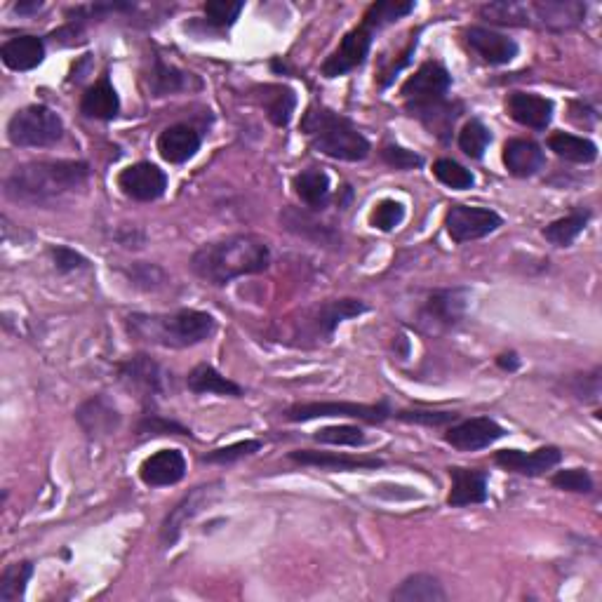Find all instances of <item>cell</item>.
<instances>
[{"label": "cell", "instance_id": "41", "mask_svg": "<svg viewBox=\"0 0 602 602\" xmlns=\"http://www.w3.org/2000/svg\"><path fill=\"white\" fill-rule=\"evenodd\" d=\"M414 12V3H398V0H381V3H372L370 10L365 12V19L377 26L381 31L384 26L398 22L400 17H407Z\"/></svg>", "mask_w": 602, "mask_h": 602}, {"label": "cell", "instance_id": "6", "mask_svg": "<svg viewBox=\"0 0 602 602\" xmlns=\"http://www.w3.org/2000/svg\"><path fill=\"white\" fill-rule=\"evenodd\" d=\"M64 137V123L55 111L43 104L19 109L8 123L10 144L19 149H45Z\"/></svg>", "mask_w": 602, "mask_h": 602}, {"label": "cell", "instance_id": "40", "mask_svg": "<svg viewBox=\"0 0 602 602\" xmlns=\"http://www.w3.org/2000/svg\"><path fill=\"white\" fill-rule=\"evenodd\" d=\"M313 440L323 445H341V447H358L365 443V433L358 426L339 424V426H325L320 431L313 433Z\"/></svg>", "mask_w": 602, "mask_h": 602}, {"label": "cell", "instance_id": "44", "mask_svg": "<svg viewBox=\"0 0 602 602\" xmlns=\"http://www.w3.org/2000/svg\"><path fill=\"white\" fill-rule=\"evenodd\" d=\"M262 440H243V443H233L229 447H217V450L207 452L203 461L207 464H233V461L250 457V454L262 450Z\"/></svg>", "mask_w": 602, "mask_h": 602}, {"label": "cell", "instance_id": "51", "mask_svg": "<svg viewBox=\"0 0 602 602\" xmlns=\"http://www.w3.org/2000/svg\"><path fill=\"white\" fill-rule=\"evenodd\" d=\"M40 8H43V3H38L36 0V3H19L17 12L19 15H31V12H38Z\"/></svg>", "mask_w": 602, "mask_h": 602}, {"label": "cell", "instance_id": "10", "mask_svg": "<svg viewBox=\"0 0 602 602\" xmlns=\"http://www.w3.org/2000/svg\"><path fill=\"white\" fill-rule=\"evenodd\" d=\"M450 85H452V76L443 64L424 62L417 71H414V76L405 80L400 95H403L407 106H424L445 99Z\"/></svg>", "mask_w": 602, "mask_h": 602}, {"label": "cell", "instance_id": "42", "mask_svg": "<svg viewBox=\"0 0 602 602\" xmlns=\"http://www.w3.org/2000/svg\"><path fill=\"white\" fill-rule=\"evenodd\" d=\"M243 8V3H233V0H210V3L203 5V12L212 26H217V29H229V26L236 24Z\"/></svg>", "mask_w": 602, "mask_h": 602}, {"label": "cell", "instance_id": "23", "mask_svg": "<svg viewBox=\"0 0 602 602\" xmlns=\"http://www.w3.org/2000/svg\"><path fill=\"white\" fill-rule=\"evenodd\" d=\"M290 459L301 466H318L327 471H365V468H379L384 461L377 457H349V454H330V452H313V450H297L290 452Z\"/></svg>", "mask_w": 602, "mask_h": 602}, {"label": "cell", "instance_id": "4", "mask_svg": "<svg viewBox=\"0 0 602 602\" xmlns=\"http://www.w3.org/2000/svg\"><path fill=\"white\" fill-rule=\"evenodd\" d=\"M301 132L309 137L313 149L327 158L358 163L370 156V142L363 132L327 106H309L301 118Z\"/></svg>", "mask_w": 602, "mask_h": 602}, {"label": "cell", "instance_id": "26", "mask_svg": "<svg viewBox=\"0 0 602 602\" xmlns=\"http://www.w3.org/2000/svg\"><path fill=\"white\" fill-rule=\"evenodd\" d=\"M149 88L153 97H167V95H175V92L200 88V80L193 76V73L179 71L177 66H167L163 59L156 57L149 78Z\"/></svg>", "mask_w": 602, "mask_h": 602}, {"label": "cell", "instance_id": "2", "mask_svg": "<svg viewBox=\"0 0 602 602\" xmlns=\"http://www.w3.org/2000/svg\"><path fill=\"white\" fill-rule=\"evenodd\" d=\"M90 167L83 160H33L15 167L5 193L17 203H50L85 184Z\"/></svg>", "mask_w": 602, "mask_h": 602}, {"label": "cell", "instance_id": "7", "mask_svg": "<svg viewBox=\"0 0 602 602\" xmlns=\"http://www.w3.org/2000/svg\"><path fill=\"white\" fill-rule=\"evenodd\" d=\"M377 31V26H374L370 19L363 17V24L346 33L344 40L339 43V48L334 50V55L323 64V76L339 78L346 76V73L353 69H358V66H363L367 55H370L374 33Z\"/></svg>", "mask_w": 602, "mask_h": 602}, {"label": "cell", "instance_id": "25", "mask_svg": "<svg viewBox=\"0 0 602 602\" xmlns=\"http://www.w3.org/2000/svg\"><path fill=\"white\" fill-rule=\"evenodd\" d=\"M78 424L90 438L109 436L120 424V414L106 398H92L76 412Z\"/></svg>", "mask_w": 602, "mask_h": 602}, {"label": "cell", "instance_id": "27", "mask_svg": "<svg viewBox=\"0 0 602 602\" xmlns=\"http://www.w3.org/2000/svg\"><path fill=\"white\" fill-rule=\"evenodd\" d=\"M80 111L83 116L97 118V120H113L120 113V99L118 92L113 90L109 78H102L92 88L85 90L83 99H80Z\"/></svg>", "mask_w": 602, "mask_h": 602}, {"label": "cell", "instance_id": "50", "mask_svg": "<svg viewBox=\"0 0 602 602\" xmlns=\"http://www.w3.org/2000/svg\"><path fill=\"white\" fill-rule=\"evenodd\" d=\"M497 363H499L501 370H508V372L518 370V367H520V360H518V356H515V353H504V356L497 358Z\"/></svg>", "mask_w": 602, "mask_h": 602}, {"label": "cell", "instance_id": "34", "mask_svg": "<svg viewBox=\"0 0 602 602\" xmlns=\"http://www.w3.org/2000/svg\"><path fill=\"white\" fill-rule=\"evenodd\" d=\"M530 8L537 19H541V24L551 26V29H567V26L584 19L586 12L581 3H534Z\"/></svg>", "mask_w": 602, "mask_h": 602}, {"label": "cell", "instance_id": "28", "mask_svg": "<svg viewBox=\"0 0 602 602\" xmlns=\"http://www.w3.org/2000/svg\"><path fill=\"white\" fill-rule=\"evenodd\" d=\"M391 598L398 602H443L447 593L433 574H412L391 593Z\"/></svg>", "mask_w": 602, "mask_h": 602}, {"label": "cell", "instance_id": "5", "mask_svg": "<svg viewBox=\"0 0 602 602\" xmlns=\"http://www.w3.org/2000/svg\"><path fill=\"white\" fill-rule=\"evenodd\" d=\"M367 306L360 299H330L299 313V320H290L294 344H318L332 337L339 323L365 313Z\"/></svg>", "mask_w": 602, "mask_h": 602}, {"label": "cell", "instance_id": "38", "mask_svg": "<svg viewBox=\"0 0 602 602\" xmlns=\"http://www.w3.org/2000/svg\"><path fill=\"white\" fill-rule=\"evenodd\" d=\"M480 17L487 19L492 24L504 26H527L530 24V8L520 3H487L480 8Z\"/></svg>", "mask_w": 602, "mask_h": 602}, {"label": "cell", "instance_id": "20", "mask_svg": "<svg viewBox=\"0 0 602 602\" xmlns=\"http://www.w3.org/2000/svg\"><path fill=\"white\" fill-rule=\"evenodd\" d=\"M200 149V135L189 125H170L160 132L158 153L172 165L186 163Z\"/></svg>", "mask_w": 602, "mask_h": 602}, {"label": "cell", "instance_id": "3", "mask_svg": "<svg viewBox=\"0 0 602 602\" xmlns=\"http://www.w3.org/2000/svg\"><path fill=\"white\" fill-rule=\"evenodd\" d=\"M217 323L210 313L182 309L172 313H132L127 318V332L132 339L163 349H189L210 339Z\"/></svg>", "mask_w": 602, "mask_h": 602}, {"label": "cell", "instance_id": "32", "mask_svg": "<svg viewBox=\"0 0 602 602\" xmlns=\"http://www.w3.org/2000/svg\"><path fill=\"white\" fill-rule=\"evenodd\" d=\"M294 191L306 205L313 207V210H320L330 198V177L323 170H316V167L304 170L301 175L294 177Z\"/></svg>", "mask_w": 602, "mask_h": 602}, {"label": "cell", "instance_id": "14", "mask_svg": "<svg viewBox=\"0 0 602 602\" xmlns=\"http://www.w3.org/2000/svg\"><path fill=\"white\" fill-rule=\"evenodd\" d=\"M494 461L504 468V471L518 473V476L537 478L544 476L546 471H551L563 461V452L558 447H541L534 452H520V450H501L494 454Z\"/></svg>", "mask_w": 602, "mask_h": 602}, {"label": "cell", "instance_id": "46", "mask_svg": "<svg viewBox=\"0 0 602 602\" xmlns=\"http://www.w3.org/2000/svg\"><path fill=\"white\" fill-rule=\"evenodd\" d=\"M137 431L142 433V436H191L189 428L177 424V421H167L158 417V414H149V417L139 421Z\"/></svg>", "mask_w": 602, "mask_h": 602}, {"label": "cell", "instance_id": "49", "mask_svg": "<svg viewBox=\"0 0 602 602\" xmlns=\"http://www.w3.org/2000/svg\"><path fill=\"white\" fill-rule=\"evenodd\" d=\"M52 259H55V266L57 271L62 273H71V271H78V269H85L88 266V259L83 257V254H78L76 250H71V247H52Z\"/></svg>", "mask_w": 602, "mask_h": 602}, {"label": "cell", "instance_id": "11", "mask_svg": "<svg viewBox=\"0 0 602 602\" xmlns=\"http://www.w3.org/2000/svg\"><path fill=\"white\" fill-rule=\"evenodd\" d=\"M118 189L137 203H151L165 193L167 175L153 163H135L118 175Z\"/></svg>", "mask_w": 602, "mask_h": 602}, {"label": "cell", "instance_id": "24", "mask_svg": "<svg viewBox=\"0 0 602 602\" xmlns=\"http://www.w3.org/2000/svg\"><path fill=\"white\" fill-rule=\"evenodd\" d=\"M0 59L12 71H31L43 64L45 43L36 36H17L3 43Z\"/></svg>", "mask_w": 602, "mask_h": 602}, {"label": "cell", "instance_id": "16", "mask_svg": "<svg viewBox=\"0 0 602 602\" xmlns=\"http://www.w3.org/2000/svg\"><path fill=\"white\" fill-rule=\"evenodd\" d=\"M118 370H120V379H123L130 389L142 393L144 398L163 396L165 393L167 374L163 372V367L149 356H135L125 360Z\"/></svg>", "mask_w": 602, "mask_h": 602}, {"label": "cell", "instance_id": "47", "mask_svg": "<svg viewBox=\"0 0 602 602\" xmlns=\"http://www.w3.org/2000/svg\"><path fill=\"white\" fill-rule=\"evenodd\" d=\"M381 158H384L386 165L396 167V170H414V167L424 165V158H421L419 153L407 151L403 146L396 144L384 146V149H381Z\"/></svg>", "mask_w": 602, "mask_h": 602}, {"label": "cell", "instance_id": "36", "mask_svg": "<svg viewBox=\"0 0 602 602\" xmlns=\"http://www.w3.org/2000/svg\"><path fill=\"white\" fill-rule=\"evenodd\" d=\"M33 577V565L29 560L10 565L0 577V602H19L26 593V584Z\"/></svg>", "mask_w": 602, "mask_h": 602}, {"label": "cell", "instance_id": "31", "mask_svg": "<svg viewBox=\"0 0 602 602\" xmlns=\"http://www.w3.org/2000/svg\"><path fill=\"white\" fill-rule=\"evenodd\" d=\"M548 149H551L555 156L572 160V163L586 165L598 158V146H595L591 139L567 135V132H555V135H551V139H548Z\"/></svg>", "mask_w": 602, "mask_h": 602}, {"label": "cell", "instance_id": "33", "mask_svg": "<svg viewBox=\"0 0 602 602\" xmlns=\"http://www.w3.org/2000/svg\"><path fill=\"white\" fill-rule=\"evenodd\" d=\"M588 219H591L588 210H577L563 219H555L544 229V238L558 247H570L584 233Z\"/></svg>", "mask_w": 602, "mask_h": 602}, {"label": "cell", "instance_id": "1", "mask_svg": "<svg viewBox=\"0 0 602 602\" xmlns=\"http://www.w3.org/2000/svg\"><path fill=\"white\" fill-rule=\"evenodd\" d=\"M271 264V250L262 238L238 233L205 243L191 257V271L205 283L222 287L231 280L264 273Z\"/></svg>", "mask_w": 602, "mask_h": 602}, {"label": "cell", "instance_id": "9", "mask_svg": "<svg viewBox=\"0 0 602 602\" xmlns=\"http://www.w3.org/2000/svg\"><path fill=\"white\" fill-rule=\"evenodd\" d=\"M501 224H504L501 214L490 207L454 205L445 217V229L454 243H471V240L490 236Z\"/></svg>", "mask_w": 602, "mask_h": 602}, {"label": "cell", "instance_id": "18", "mask_svg": "<svg viewBox=\"0 0 602 602\" xmlns=\"http://www.w3.org/2000/svg\"><path fill=\"white\" fill-rule=\"evenodd\" d=\"M506 111L515 123L532 127V130H546L553 120L551 99L532 95V92H513V95L506 99Z\"/></svg>", "mask_w": 602, "mask_h": 602}, {"label": "cell", "instance_id": "48", "mask_svg": "<svg viewBox=\"0 0 602 602\" xmlns=\"http://www.w3.org/2000/svg\"><path fill=\"white\" fill-rule=\"evenodd\" d=\"M396 417L407 424H421V426H445L454 424L459 417L454 412H426V410H412V412H398Z\"/></svg>", "mask_w": 602, "mask_h": 602}, {"label": "cell", "instance_id": "37", "mask_svg": "<svg viewBox=\"0 0 602 602\" xmlns=\"http://www.w3.org/2000/svg\"><path fill=\"white\" fill-rule=\"evenodd\" d=\"M490 142H492V135H490V130L485 127L483 120L471 118L464 127H461L459 149L464 151L468 158H473V160L483 158Z\"/></svg>", "mask_w": 602, "mask_h": 602}, {"label": "cell", "instance_id": "22", "mask_svg": "<svg viewBox=\"0 0 602 602\" xmlns=\"http://www.w3.org/2000/svg\"><path fill=\"white\" fill-rule=\"evenodd\" d=\"M468 299L471 292L464 287H454V290H436L426 301L424 316L428 320H436L440 325H457L468 309Z\"/></svg>", "mask_w": 602, "mask_h": 602}, {"label": "cell", "instance_id": "19", "mask_svg": "<svg viewBox=\"0 0 602 602\" xmlns=\"http://www.w3.org/2000/svg\"><path fill=\"white\" fill-rule=\"evenodd\" d=\"M544 163V149L532 139H508L504 144V165L513 177H534Z\"/></svg>", "mask_w": 602, "mask_h": 602}, {"label": "cell", "instance_id": "35", "mask_svg": "<svg viewBox=\"0 0 602 602\" xmlns=\"http://www.w3.org/2000/svg\"><path fill=\"white\" fill-rule=\"evenodd\" d=\"M264 106L266 111H269L271 123L278 127H285L292 120L294 106H297V97H294L292 90L280 88V85H266Z\"/></svg>", "mask_w": 602, "mask_h": 602}, {"label": "cell", "instance_id": "13", "mask_svg": "<svg viewBox=\"0 0 602 602\" xmlns=\"http://www.w3.org/2000/svg\"><path fill=\"white\" fill-rule=\"evenodd\" d=\"M219 497V483L214 485H205V487H196L191 494H186V497L179 501V504L172 508L170 515L165 518L163 530H160V537H163L165 546L177 544L179 534H182L184 525L189 523L191 518H196V515L203 511V508Z\"/></svg>", "mask_w": 602, "mask_h": 602}, {"label": "cell", "instance_id": "30", "mask_svg": "<svg viewBox=\"0 0 602 602\" xmlns=\"http://www.w3.org/2000/svg\"><path fill=\"white\" fill-rule=\"evenodd\" d=\"M186 386L193 393H214V396H231V398H240L243 396V389L238 384H233L231 379H226L222 372L214 370L212 365H196L186 377Z\"/></svg>", "mask_w": 602, "mask_h": 602}, {"label": "cell", "instance_id": "8", "mask_svg": "<svg viewBox=\"0 0 602 602\" xmlns=\"http://www.w3.org/2000/svg\"><path fill=\"white\" fill-rule=\"evenodd\" d=\"M393 414L389 403L360 405V403H299L285 412L287 421H311L318 417H346L360 419L367 424H381Z\"/></svg>", "mask_w": 602, "mask_h": 602}, {"label": "cell", "instance_id": "15", "mask_svg": "<svg viewBox=\"0 0 602 602\" xmlns=\"http://www.w3.org/2000/svg\"><path fill=\"white\" fill-rule=\"evenodd\" d=\"M464 36L468 48L492 66L511 64L518 57V43L499 31L485 29V26H471V29H466Z\"/></svg>", "mask_w": 602, "mask_h": 602}, {"label": "cell", "instance_id": "21", "mask_svg": "<svg viewBox=\"0 0 602 602\" xmlns=\"http://www.w3.org/2000/svg\"><path fill=\"white\" fill-rule=\"evenodd\" d=\"M450 478H452V490H450V497H447V504L450 506L459 508V506H473L487 501V476L483 471L452 466Z\"/></svg>", "mask_w": 602, "mask_h": 602}, {"label": "cell", "instance_id": "45", "mask_svg": "<svg viewBox=\"0 0 602 602\" xmlns=\"http://www.w3.org/2000/svg\"><path fill=\"white\" fill-rule=\"evenodd\" d=\"M551 483L558 487V490H567V492H579V494L593 492V478L588 476V471H584V468H567V471H558Z\"/></svg>", "mask_w": 602, "mask_h": 602}, {"label": "cell", "instance_id": "12", "mask_svg": "<svg viewBox=\"0 0 602 602\" xmlns=\"http://www.w3.org/2000/svg\"><path fill=\"white\" fill-rule=\"evenodd\" d=\"M504 433H506L504 428H501L494 419L476 417V419L459 421V424H452L447 428L445 440L454 447V450L478 452L494 445L499 438H504Z\"/></svg>", "mask_w": 602, "mask_h": 602}, {"label": "cell", "instance_id": "17", "mask_svg": "<svg viewBox=\"0 0 602 602\" xmlns=\"http://www.w3.org/2000/svg\"><path fill=\"white\" fill-rule=\"evenodd\" d=\"M186 476V459L179 450H160L144 459L139 466V478L149 487L177 485Z\"/></svg>", "mask_w": 602, "mask_h": 602}, {"label": "cell", "instance_id": "43", "mask_svg": "<svg viewBox=\"0 0 602 602\" xmlns=\"http://www.w3.org/2000/svg\"><path fill=\"white\" fill-rule=\"evenodd\" d=\"M405 207L398 200H381L370 214V224L379 231H393L403 224Z\"/></svg>", "mask_w": 602, "mask_h": 602}, {"label": "cell", "instance_id": "29", "mask_svg": "<svg viewBox=\"0 0 602 602\" xmlns=\"http://www.w3.org/2000/svg\"><path fill=\"white\" fill-rule=\"evenodd\" d=\"M407 111H410L412 116H417L421 123H424L428 130L433 132V135L447 139V135L452 132L454 123H457L461 106L440 99V102L424 104V106H407Z\"/></svg>", "mask_w": 602, "mask_h": 602}, {"label": "cell", "instance_id": "39", "mask_svg": "<svg viewBox=\"0 0 602 602\" xmlns=\"http://www.w3.org/2000/svg\"><path fill=\"white\" fill-rule=\"evenodd\" d=\"M433 175L440 184L450 186L454 191H466L476 184V177H473L471 170H466L464 165H459L457 160L452 158H440L433 163Z\"/></svg>", "mask_w": 602, "mask_h": 602}]
</instances>
